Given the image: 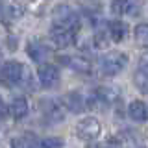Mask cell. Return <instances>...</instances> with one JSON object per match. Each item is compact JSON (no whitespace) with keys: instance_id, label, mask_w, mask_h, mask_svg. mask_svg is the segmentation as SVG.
<instances>
[{"instance_id":"1","label":"cell","mask_w":148,"mask_h":148,"mask_svg":"<svg viewBox=\"0 0 148 148\" xmlns=\"http://www.w3.org/2000/svg\"><path fill=\"white\" fill-rule=\"evenodd\" d=\"M0 78L6 85H24V87H30V80H32L28 69L21 61H15V59L6 61L2 65Z\"/></svg>"},{"instance_id":"2","label":"cell","mask_w":148,"mask_h":148,"mask_svg":"<svg viewBox=\"0 0 148 148\" xmlns=\"http://www.w3.org/2000/svg\"><path fill=\"white\" fill-rule=\"evenodd\" d=\"M52 22L56 28H65V30H72V32L80 30V15L67 4H59V6L54 8Z\"/></svg>"},{"instance_id":"3","label":"cell","mask_w":148,"mask_h":148,"mask_svg":"<svg viewBox=\"0 0 148 148\" xmlns=\"http://www.w3.org/2000/svg\"><path fill=\"white\" fill-rule=\"evenodd\" d=\"M126 63H128V56L122 52H108L98 59L100 72L104 76H117L126 67Z\"/></svg>"},{"instance_id":"4","label":"cell","mask_w":148,"mask_h":148,"mask_svg":"<svg viewBox=\"0 0 148 148\" xmlns=\"http://www.w3.org/2000/svg\"><path fill=\"white\" fill-rule=\"evenodd\" d=\"M37 80L45 89H54L59 85V69L52 63H43L37 69Z\"/></svg>"},{"instance_id":"5","label":"cell","mask_w":148,"mask_h":148,"mask_svg":"<svg viewBox=\"0 0 148 148\" xmlns=\"http://www.w3.org/2000/svg\"><path fill=\"white\" fill-rule=\"evenodd\" d=\"M102 126H100V120L95 117H83L76 126V133L78 137L83 139V141H92L100 135Z\"/></svg>"},{"instance_id":"6","label":"cell","mask_w":148,"mask_h":148,"mask_svg":"<svg viewBox=\"0 0 148 148\" xmlns=\"http://www.w3.org/2000/svg\"><path fill=\"white\" fill-rule=\"evenodd\" d=\"M41 106H43V113H45L46 120H50V122H61L65 119V104H63V100L48 98V100L41 102Z\"/></svg>"},{"instance_id":"7","label":"cell","mask_w":148,"mask_h":148,"mask_svg":"<svg viewBox=\"0 0 148 148\" xmlns=\"http://www.w3.org/2000/svg\"><path fill=\"white\" fill-rule=\"evenodd\" d=\"M58 61L65 65L67 69H71L74 72H80V74H91L92 71V63L89 59L82 58V56H59Z\"/></svg>"},{"instance_id":"8","label":"cell","mask_w":148,"mask_h":148,"mask_svg":"<svg viewBox=\"0 0 148 148\" xmlns=\"http://www.w3.org/2000/svg\"><path fill=\"white\" fill-rule=\"evenodd\" d=\"M50 39L56 46L59 48H67V46H72L76 43V32L72 30H65V28H52L50 32Z\"/></svg>"},{"instance_id":"9","label":"cell","mask_w":148,"mask_h":148,"mask_svg":"<svg viewBox=\"0 0 148 148\" xmlns=\"http://www.w3.org/2000/svg\"><path fill=\"white\" fill-rule=\"evenodd\" d=\"M9 145H11V148H41V141L37 139L35 133L26 132V133L13 137Z\"/></svg>"},{"instance_id":"10","label":"cell","mask_w":148,"mask_h":148,"mask_svg":"<svg viewBox=\"0 0 148 148\" xmlns=\"http://www.w3.org/2000/svg\"><path fill=\"white\" fill-rule=\"evenodd\" d=\"M128 115L135 122H146L148 120V104L143 100H133L128 106Z\"/></svg>"},{"instance_id":"11","label":"cell","mask_w":148,"mask_h":148,"mask_svg":"<svg viewBox=\"0 0 148 148\" xmlns=\"http://www.w3.org/2000/svg\"><path fill=\"white\" fill-rule=\"evenodd\" d=\"M63 104H65V108H69L71 111H74V113H80V111L83 109H87V98L82 95V92H69L67 96L63 98Z\"/></svg>"},{"instance_id":"12","label":"cell","mask_w":148,"mask_h":148,"mask_svg":"<svg viewBox=\"0 0 148 148\" xmlns=\"http://www.w3.org/2000/svg\"><path fill=\"white\" fill-rule=\"evenodd\" d=\"M8 109H9V113H11L13 119L21 120V119H24L26 115L30 113V104H28V100L24 98V96H15Z\"/></svg>"},{"instance_id":"13","label":"cell","mask_w":148,"mask_h":148,"mask_svg":"<svg viewBox=\"0 0 148 148\" xmlns=\"http://www.w3.org/2000/svg\"><path fill=\"white\" fill-rule=\"evenodd\" d=\"M28 56H30L35 63H45L50 56V50L46 48L43 43H39V41H30V43H28Z\"/></svg>"},{"instance_id":"14","label":"cell","mask_w":148,"mask_h":148,"mask_svg":"<svg viewBox=\"0 0 148 148\" xmlns=\"http://www.w3.org/2000/svg\"><path fill=\"white\" fill-rule=\"evenodd\" d=\"M135 83L143 91H148V52L141 56L139 59V69L135 72Z\"/></svg>"},{"instance_id":"15","label":"cell","mask_w":148,"mask_h":148,"mask_svg":"<svg viewBox=\"0 0 148 148\" xmlns=\"http://www.w3.org/2000/svg\"><path fill=\"white\" fill-rule=\"evenodd\" d=\"M108 32H109L111 41H115V43H120V41L126 39L128 26H126V22H122V21H111L109 24H108Z\"/></svg>"},{"instance_id":"16","label":"cell","mask_w":148,"mask_h":148,"mask_svg":"<svg viewBox=\"0 0 148 148\" xmlns=\"http://www.w3.org/2000/svg\"><path fill=\"white\" fill-rule=\"evenodd\" d=\"M135 0H113L111 2V11L115 15H132L135 13Z\"/></svg>"},{"instance_id":"17","label":"cell","mask_w":148,"mask_h":148,"mask_svg":"<svg viewBox=\"0 0 148 148\" xmlns=\"http://www.w3.org/2000/svg\"><path fill=\"white\" fill-rule=\"evenodd\" d=\"M22 15V9L11 0H0V17L6 18H18Z\"/></svg>"},{"instance_id":"18","label":"cell","mask_w":148,"mask_h":148,"mask_svg":"<svg viewBox=\"0 0 148 148\" xmlns=\"http://www.w3.org/2000/svg\"><path fill=\"white\" fill-rule=\"evenodd\" d=\"M133 37H135L137 45L148 46V24H146V22L135 26V30H133Z\"/></svg>"},{"instance_id":"19","label":"cell","mask_w":148,"mask_h":148,"mask_svg":"<svg viewBox=\"0 0 148 148\" xmlns=\"http://www.w3.org/2000/svg\"><path fill=\"white\" fill-rule=\"evenodd\" d=\"M111 37H109V32H96L95 37H92V43H95L96 48H106L109 45Z\"/></svg>"},{"instance_id":"20","label":"cell","mask_w":148,"mask_h":148,"mask_svg":"<svg viewBox=\"0 0 148 148\" xmlns=\"http://www.w3.org/2000/svg\"><path fill=\"white\" fill-rule=\"evenodd\" d=\"M41 148H63V141L59 137H45L41 141Z\"/></svg>"},{"instance_id":"21","label":"cell","mask_w":148,"mask_h":148,"mask_svg":"<svg viewBox=\"0 0 148 148\" xmlns=\"http://www.w3.org/2000/svg\"><path fill=\"white\" fill-rule=\"evenodd\" d=\"M6 115H8V106L4 104V100H2V98H0V120L6 119Z\"/></svg>"},{"instance_id":"22","label":"cell","mask_w":148,"mask_h":148,"mask_svg":"<svg viewBox=\"0 0 148 148\" xmlns=\"http://www.w3.org/2000/svg\"><path fill=\"white\" fill-rule=\"evenodd\" d=\"M2 59H4V56H2V52H0V63H2Z\"/></svg>"},{"instance_id":"23","label":"cell","mask_w":148,"mask_h":148,"mask_svg":"<svg viewBox=\"0 0 148 148\" xmlns=\"http://www.w3.org/2000/svg\"><path fill=\"white\" fill-rule=\"evenodd\" d=\"M95 148H102V146H95Z\"/></svg>"}]
</instances>
